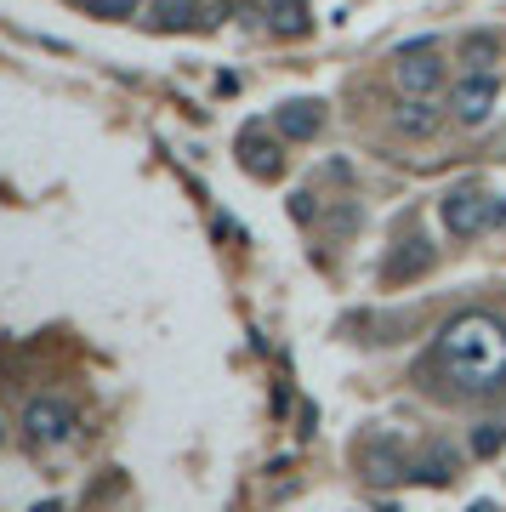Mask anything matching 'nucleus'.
Listing matches in <instances>:
<instances>
[{
  "instance_id": "f257e3e1",
  "label": "nucleus",
  "mask_w": 506,
  "mask_h": 512,
  "mask_svg": "<svg viewBox=\"0 0 506 512\" xmlns=\"http://www.w3.org/2000/svg\"><path fill=\"white\" fill-rule=\"evenodd\" d=\"M438 365L461 393H495L506 387V319L489 308L455 313L438 330Z\"/></svg>"
},
{
  "instance_id": "f03ea898",
  "label": "nucleus",
  "mask_w": 506,
  "mask_h": 512,
  "mask_svg": "<svg viewBox=\"0 0 506 512\" xmlns=\"http://www.w3.org/2000/svg\"><path fill=\"white\" fill-rule=\"evenodd\" d=\"M438 217H444V228L455 239H472V234H484V228H495L506 217V205L495 194H484V188H450L444 205H438Z\"/></svg>"
},
{
  "instance_id": "7ed1b4c3",
  "label": "nucleus",
  "mask_w": 506,
  "mask_h": 512,
  "mask_svg": "<svg viewBox=\"0 0 506 512\" xmlns=\"http://www.w3.org/2000/svg\"><path fill=\"white\" fill-rule=\"evenodd\" d=\"M495 103H501V80L489 69H467L450 86V114L461 126H484L489 114H495Z\"/></svg>"
},
{
  "instance_id": "20e7f679",
  "label": "nucleus",
  "mask_w": 506,
  "mask_h": 512,
  "mask_svg": "<svg viewBox=\"0 0 506 512\" xmlns=\"http://www.w3.org/2000/svg\"><path fill=\"white\" fill-rule=\"evenodd\" d=\"M23 427H29V439L35 444H69L74 439V427H80V416H74V404L69 399H29V410H23Z\"/></svg>"
},
{
  "instance_id": "39448f33",
  "label": "nucleus",
  "mask_w": 506,
  "mask_h": 512,
  "mask_svg": "<svg viewBox=\"0 0 506 512\" xmlns=\"http://www.w3.org/2000/svg\"><path fill=\"white\" fill-rule=\"evenodd\" d=\"M398 86H404V97H433L438 80H444V57H438L433 40H416V46H404L398 52Z\"/></svg>"
},
{
  "instance_id": "423d86ee",
  "label": "nucleus",
  "mask_w": 506,
  "mask_h": 512,
  "mask_svg": "<svg viewBox=\"0 0 506 512\" xmlns=\"http://www.w3.org/2000/svg\"><path fill=\"white\" fill-rule=\"evenodd\" d=\"M319 126H325L319 103H285V109H279V131H285L290 143H308Z\"/></svg>"
},
{
  "instance_id": "0eeeda50",
  "label": "nucleus",
  "mask_w": 506,
  "mask_h": 512,
  "mask_svg": "<svg viewBox=\"0 0 506 512\" xmlns=\"http://www.w3.org/2000/svg\"><path fill=\"white\" fill-rule=\"evenodd\" d=\"M268 18H273V35H285V40H296V35H308V29H313V23H308V6H302V0H273Z\"/></svg>"
},
{
  "instance_id": "6e6552de",
  "label": "nucleus",
  "mask_w": 506,
  "mask_h": 512,
  "mask_svg": "<svg viewBox=\"0 0 506 512\" xmlns=\"http://www.w3.org/2000/svg\"><path fill=\"white\" fill-rule=\"evenodd\" d=\"M398 126L410 131V137H427V131L438 126V109H433V103H427V97H410V103L398 109Z\"/></svg>"
},
{
  "instance_id": "1a4fd4ad",
  "label": "nucleus",
  "mask_w": 506,
  "mask_h": 512,
  "mask_svg": "<svg viewBox=\"0 0 506 512\" xmlns=\"http://www.w3.org/2000/svg\"><path fill=\"white\" fill-rule=\"evenodd\" d=\"M199 0H154V29H188Z\"/></svg>"
},
{
  "instance_id": "9d476101",
  "label": "nucleus",
  "mask_w": 506,
  "mask_h": 512,
  "mask_svg": "<svg viewBox=\"0 0 506 512\" xmlns=\"http://www.w3.org/2000/svg\"><path fill=\"white\" fill-rule=\"evenodd\" d=\"M461 63H467V69H484V63H495V35H472L467 46H461Z\"/></svg>"
},
{
  "instance_id": "9b49d317",
  "label": "nucleus",
  "mask_w": 506,
  "mask_h": 512,
  "mask_svg": "<svg viewBox=\"0 0 506 512\" xmlns=\"http://www.w3.org/2000/svg\"><path fill=\"white\" fill-rule=\"evenodd\" d=\"M91 6V18H109V23H120V18H131L143 0H86Z\"/></svg>"
},
{
  "instance_id": "f8f14e48",
  "label": "nucleus",
  "mask_w": 506,
  "mask_h": 512,
  "mask_svg": "<svg viewBox=\"0 0 506 512\" xmlns=\"http://www.w3.org/2000/svg\"><path fill=\"white\" fill-rule=\"evenodd\" d=\"M501 444H506V427H501V421H484V427H478V439H472V450H478V456H495Z\"/></svg>"
},
{
  "instance_id": "ddd939ff",
  "label": "nucleus",
  "mask_w": 506,
  "mask_h": 512,
  "mask_svg": "<svg viewBox=\"0 0 506 512\" xmlns=\"http://www.w3.org/2000/svg\"><path fill=\"white\" fill-rule=\"evenodd\" d=\"M0 439H6V433H0Z\"/></svg>"
}]
</instances>
